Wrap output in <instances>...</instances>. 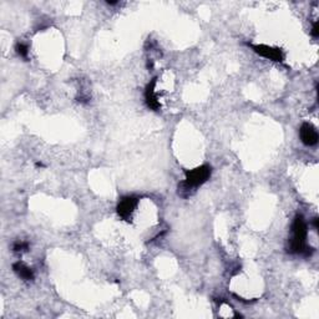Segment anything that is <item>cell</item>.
Instances as JSON below:
<instances>
[{
  "instance_id": "cell-1",
  "label": "cell",
  "mask_w": 319,
  "mask_h": 319,
  "mask_svg": "<svg viewBox=\"0 0 319 319\" xmlns=\"http://www.w3.org/2000/svg\"><path fill=\"white\" fill-rule=\"evenodd\" d=\"M307 236H308L307 223L303 216L298 214L292 224V238H290L289 247H288L290 253L304 254L307 257L313 253V248L308 247L306 243Z\"/></svg>"
},
{
  "instance_id": "cell-5",
  "label": "cell",
  "mask_w": 319,
  "mask_h": 319,
  "mask_svg": "<svg viewBox=\"0 0 319 319\" xmlns=\"http://www.w3.org/2000/svg\"><path fill=\"white\" fill-rule=\"evenodd\" d=\"M156 84H157V79L155 77V79L151 80V82L146 86L145 90L146 105H147L148 108H151L153 111H158L161 108V104H160L157 95H156Z\"/></svg>"
},
{
  "instance_id": "cell-6",
  "label": "cell",
  "mask_w": 319,
  "mask_h": 319,
  "mask_svg": "<svg viewBox=\"0 0 319 319\" xmlns=\"http://www.w3.org/2000/svg\"><path fill=\"white\" fill-rule=\"evenodd\" d=\"M299 136L304 145L313 146L318 142V132L311 124H303L299 130Z\"/></svg>"
},
{
  "instance_id": "cell-10",
  "label": "cell",
  "mask_w": 319,
  "mask_h": 319,
  "mask_svg": "<svg viewBox=\"0 0 319 319\" xmlns=\"http://www.w3.org/2000/svg\"><path fill=\"white\" fill-rule=\"evenodd\" d=\"M312 35L314 37H317L319 35V28H318V23H314L313 28H312Z\"/></svg>"
},
{
  "instance_id": "cell-11",
  "label": "cell",
  "mask_w": 319,
  "mask_h": 319,
  "mask_svg": "<svg viewBox=\"0 0 319 319\" xmlns=\"http://www.w3.org/2000/svg\"><path fill=\"white\" fill-rule=\"evenodd\" d=\"M318 221H319V219H318V218H317V217H316V218H314V219H313V224H314V227H316V228H318V227H319V224H318Z\"/></svg>"
},
{
  "instance_id": "cell-8",
  "label": "cell",
  "mask_w": 319,
  "mask_h": 319,
  "mask_svg": "<svg viewBox=\"0 0 319 319\" xmlns=\"http://www.w3.org/2000/svg\"><path fill=\"white\" fill-rule=\"evenodd\" d=\"M16 53H18L23 59H28V54H29V48H28V45L23 44V42H19V44L16 45Z\"/></svg>"
},
{
  "instance_id": "cell-9",
  "label": "cell",
  "mask_w": 319,
  "mask_h": 319,
  "mask_svg": "<svg viewBox=\"0 0 319 319\" xmlns=\"http://www.w3.org/2000/svg\"><path fill=\"white\" fill-rule=\"evenodd\" d=\"M29 249V243L23 242V241H18V242L14 243L13 250L14 252H25V250Z\"/></svg>"
},
{
  "instance_id": "cell-7",
  "label": "cell",
  "mask_w": 319,
  "mask_h": 319,
  "mask_svg": "<svg viewBox=\"0 0 319 319\" xmlns=\"http://www.w3.org/2000/svg\"><path fill=\"white\" fill-rule=\"evenodd\" d=\"M13 271L16 275L24 281H33L34 280V272L30 267H28L24 262H16L13 264Z\"/></svg>"
},
{
  "instance_id": "cell-4",
  "label": "cell",
  "mask_w": 319,
  "mask_h": 319,
  "mask_svg": "<svg viewBox=\"0 0 319 319\" xmlns=\"http://www.w3.org/2000/svg\"><path fill=\"white\" fill-rule=\"evenodd\" d=\"M139 200L134 196H127V197L121 198V201L117 205V214L125 221H130L131 214L134 213L135 209L138 206Z\"/></svg>"
},
{
  "instance_id": "cell-12",
  "label": "cell",
  "mask_w": 319,
  "mask_h": 319,
  "mask_svg": "<svg viewBox=\"0 0 319 319\" xmlns=\"http://www.w3.org/2000/svg\"><path fill=\"white\" fill-rule=\"evenodd\" d=\"M107 4H110V5H116L117 1H106Z\"/></svg>"
},
{
  "instance_id": "cell-3",
  "label": "cell",
  "mask_w": 319,
  "mask_h": 319,
  "mask_svg": "<svg viewBox=\"0 0 319 319\" xmlns=\"http://www.w3.org/2000/svg\"><path fill=\"white\" fill-rule=\"evenodd\" d=\"M247 45L254 51V53L258 54V55L262 56V58H266L268 59V60L276 61V63H282V61L284 60V53H283L280 48H273V46H269V45H264V44L254 45V44H249V42H248Z\"/></svg>"
},
{
  "instance_id": "cell-2",
  "label": "cell",
  "mask_w": 319,
  "mask_h": 319,
  "mask_svg": "<svg viewBox=\"0 0 319 319\" xmlns=\"http://www.w3.org/2000/svg\"><path fill=\"white\" fill-rule=\"evenodd\" d=\"M212 169L209 165H202L200 167L190 170V171H185L186 179L185 182H182L181 185L178 186V193H181L182 191H186L187 196L190 195V190L198 187V186L203 185L207 179L211 177Z\"/></svg>"
}]
</instances>
